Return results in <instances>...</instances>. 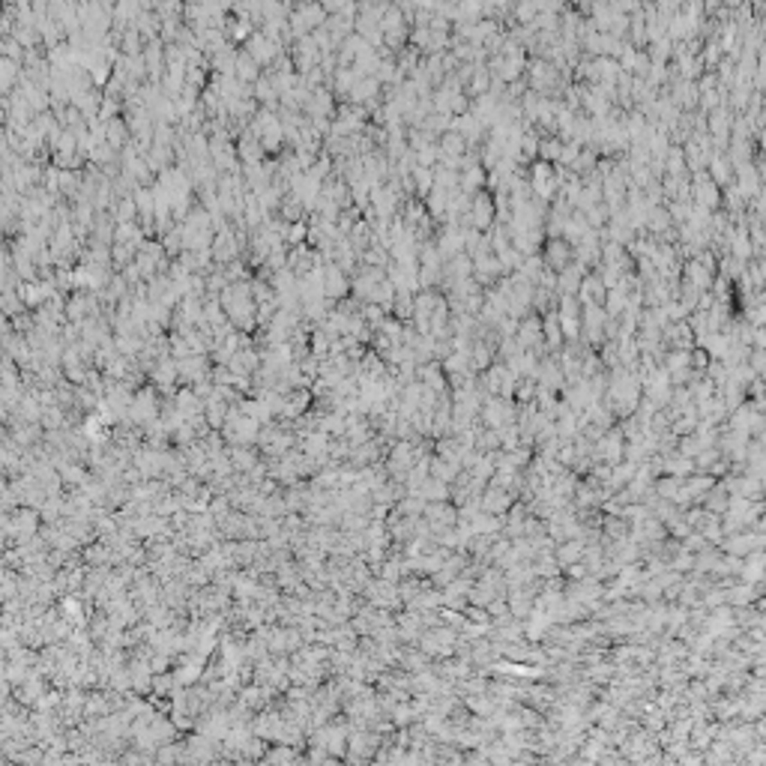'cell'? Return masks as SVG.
Here are the masks:
<instances>
[{
  "label": "cell",
  "instance_id": "6da1fadb",
  "mask_svg": "<svg viewBox=\"0 0 766 766\" xmlns=\"http://www.w3.org/2000/svg\"><path fill=\"white\" fill-rule=\"evenodd\" d=\"M288 3H290V0H288Z\"/></svg>",
  "mask_w": 766,
  "mask_h": 766
}]
</instances>
